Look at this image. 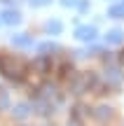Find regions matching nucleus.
<instances>
[{
  "instance_id": "1",
  "label": "nucleus",
  "mask_w": 124,
  "mask_h": 126,
  "mask_svg": "<svg viewBox=\"0 0 124 126\" xmlns=\"http://www.w3.org/2000/svg\"><path fill=\"white\" fill-rule=\"evenodd\" d=\"M98 86V77L94 72H80V75H73L68 79V91L73 96H82L87 91H96Z\"/></svg>"
},
{
  "instance_id": "2",
  "label": "nucleus",
  "mask_w": 124,
  "mask_h": 126,
  "mask_svg": "<svg viewBox=\"0 0 124 126\" xmlns=\"http://www.w3.org/2000/svg\"><path fill=\"white\" fill-rule=\"evenodd\" d=\"M0 72H2L9 82H23L26 68H23V63L19 59H14V56H9V54H0Z\"/></svg>"
},
{
  "instance_id": "3",
  "label": "nucleus",
  "mask_w": 124,
  "mask_h": 126,
  "mask_svg": "<svg viewBox=\"0 0 124 126\" xmlns=\"http://www.w3.org/2000/svg\"><path fill=\"white\" fill-rule=\"evenodd\" d=\"M96 35H98L96 26H77V28H75V37L82 40V42H94Z\"/></svg>"
},
{
  "instance_id": "4",
  "label": "nucleus",
  "mask_w": 124,
  "mask_h": 126,
  "mask_svg": "<svg viewBox=\"0 0 124 126\" xmlns=\"http://www.w3.org/2000/svg\"><path fill=\"white\" fill-rule=\"evenodd\" d=\"M0 21L7 23V26H17V23L21 21V14H19L17 9H2V12H0Z\"/></svg>"
},
{
  "instance_id": "5",
  "label": "nucleus",
  "mask_w": 124,
  "mask_h": 126,
  "mask_svg": "<svg viewBox=\"0 0 124 126\" xmlns=\"http://www.w3.org/2000/svg\"><path fill=\"white\" fill-rule=\"evenodd\" d=\"M33 70H35V72H40V75L49 72V70H52V61H49V56H42V54H40V59H35V61H33Z\"/></svg>"
},
{
  "instance_id": "6",
  "label": "nucleus",
  "mask_w": 124,
  "mask_h": 126,
  "mask_svg": "<svg viewBox=\"0 0 124 126\" xmlns=\"http://www.w3.org/2000/svg\"><path fill=\"white\" fill-rule=\"evenodd\" d=\"M12 45L26 49V47H33V37L26 35V33H17V35H12Z\"/></svg>"
},
{
  "instance_id": "7",
  "label": "nucleus",
  "mask_w": 124,
  "mask_h": 126,
  "mask_svg": "<svg viewBox=\"0 0 124 126\" xmlns=\"http://www.w3.org/2000/svg\"><path fill=\"white\" fill-rule=\"evenodd\" d=\"M31 112H33V110H31V105H28V103H17L12 108V117L14 119H26Z\"/></svg>"
},
{
  "instance_id": "8",
  "label": "nucleus",
  "mask_w": 124,
  "mask_h": 126,
  "mask_svg": "<svg viewBox=\"0 0 124 126\" xmlns=\"http://www.w3.org/2000/svg\"><path fill=\"white\" fill-rule=\"evenodd\" d=\"M91 114L98 119V122H108V119H112V108H110V105H98Z\"/></svg>"
},
{
  "instance_id": "9",
  "label": "nucleus",
  "mask_w": 124,
  "mask_h": 126,
  "mask_svg": "<svg viewBox=\"0 0 124 126\" xmlns=\"http://www.w3.org/2000/svg\"><path fill=\"white\" fill-rule=\"evenodd\" d=\"M106 82L110 86H117L122 82V72H120V68H108L106 70Z\"/></svg>"
},
{
  "instance_id": "10",
  "label": "nucleus",
  "mask_w": 124,
  "mask_h": 126,
  "mask_svg": "<svg viewBox=\"0 0 124 126\" xmlns=\"http://www.w3.org/2000/svg\"><path fill=\"white\" fill-rule=\"evenodd\" d=\"M106 42H108V45H122V42H124V31H120V28H112V31H108Z\"/></svg>"
},
{
  "instance_id": "11",
  "label": "nucleus",
  "mask_w": 124,
  "mask_h": 126,
  "mask_svg": "<svg viewBox=\"0 0 124 126\" xmlns=\"http://www.w3.org/2000/svg\"><path fill=\"white\" fill-rule=\"evenodd\" d=\"M45 31L49 33V35H59V33L63 31V23H61V21H56V19H49V21L45 23Z\"/></svg>"
},
{
  "instance_id": "12",
  "label": "nucleus",
  "mask_w": 124,
  "mask_h": 126,
  "mask_svg": "<svg viewBox=\"0 0 124 126\" xmlns=\"http://www.w3.org/2000/svg\"><path fill=\"white\" fill-rule=\"evenodd\" d=\"M89 114H91V112H89V108H87V105H82V103H77L73 108V119H77V122H82V119L89 117Z\"/></svg>"
},
{
  "instance_id": "13",
  "label": "nucleus",
  "mask_w": 124,
  "mask_h": 126,
  "mask_svg": "<svg viewBox=\"0 0 124 126\" xmlns=\"http://www.w3.org/2000/svg\"><path fill=\"white\" fill-rule=\"evenodd\" d=\"M37 51H40L42 56H49L52 51H59V45H56V42H42V45L37 47Z\"/></svg>"
},
{
  "instance_id": "14",
  "label": "nucleus",
  "mask_w": 124,
  "mask_h": 126,
  "mask_svg": "<svg viewBox=\"0 0 124 126\" xmlns=\"http://www.w3.org/2000/svg\"><path fill=\"white\" fill-rule=\"evenodd\" d=\"M108 16L110 19H124V5H112L108 9Z\"/></svg>"
},
{
  "instance_id": "15",
  "label": "nucleus",
  "mask_w": 124,
  "mask_h": 126,
  "mask_svg": "<svg viewBox=\"0 0 124 126\" xmlns=\"http://www.w3.org/2000/svg\"><path fill=\"white\" fill-rule=\"evenodd\" d=\"M59 77L70 79V77H73V65H70V63H61L59 65Z\"/></svg>"
},
{
  "instance_id": "16",
  "label": "nucleus",
  "mask_w": 124,
  "mask_h": 126,
  "mask_svg": "<svg viewBox=\"0 0 124 126\" xmlns=\"http://www.w3.org/2000/svg\"><path fill=\"white\" fill-rule=\"evenodd\" d=\"M28 2H31L33 7H45V5H49L52 0H28Z\"/></svg>"
},
{
  "instance_id": "17",
  "label": "nucleus",
  "mask_w": 124,
  "mask_h": 126,
  "mask_svg": "<svg viewBox=\"0 0 124 126\" xmlns=\"http://www.w3.org/2000/svg\"><path fill=\"white\" fill-rule=\"evenodd\" d=\"M61 5H63V7H75L77 0H61Z\"/></svg>"
},
{
  "instance_id": "18",
  "label": "nucleus",
  "mask_w": 124,
  "mask_h": 126,
  "mask_svg": "<svg viewBox=\"0 0 124 126\" xmlns=\"http://www.w3.org/2000/svg\"><path fill=\"white\" fill-rule=\"evenodd\" d=\"M77 7L82 9V12H87V9H89V2H77Z\"/></svg>"
},
{
  "instance_id": "19",
  "label": "nucleus",
  "mask_w": 124,
  "mask_h": 126,
  "mask_svg": "<svg viewBox=\"0 0 124 126\" xmlns=\"http://www.w3.org/2000/svg\"><path fill=\"white\" fill-rule=\"evenodd\" d=\"M68 126H82V122H77V119H70Z\"/></svg>"
},
{
  "instance_id": "20",
  "label": "nucleus",
  "mask_w": 124,
  "mask_h": 126,
  "mask_svg": "<svg viewBox=\"0 0 124 126\" xmlns=\"http://www.w3.org/2000/svg\"><path fill=\"white\" fill-rule=\"evenodd\" d=\"M117 59H120V63H122V65H124V49L120 51V56H117Z\"/></svg>"
},
{
  "instance_id": "21",
  "label": "nucleus",
  "mask_w": 124,
  "mask_h": 126,
  "mask_svg": "<svg viewBox=\"0 0 124 126\" xmlns=\"http://www.w3.org/2000/svg\"><path fill=\"white\" fill-rule=\"evenodd\" d=\"M122 5H124V2H122Z\"/></svg>"
}]
</instances>
